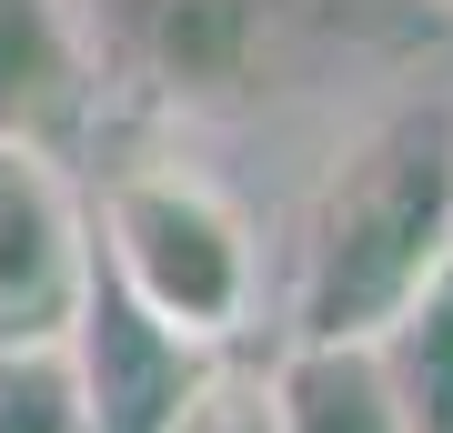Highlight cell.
<instances>
[{"label": "cell", "mask_w": 453, "mask_h": 433, "mask_svg": "<svg viewBox=\"0 0 453 433\" xmlns=\"http://www.w3.org/2000/svg\"><path fill=\"white\" fill-rule=\"evenodd\" d=\"M453 273V101H383L323 161L292 232L282 343H372Z\"/></svg>", "instance_id": "1"}, {"label": "cell", "mask_w": 453, "mask_h": 433, "mask_svg": "<svg viewBox=\"0 0 453 433\" xmlns=\"http://www.w3.org/2000/svg\"><path fill=\"white\" fill-rule=\"evenodd\" d=\"M434 0H101V31L172 112H262L312 50L413 41Z\"/></svg>", "instance_id": "2"}, {"label": "cell", "mask_w": 453, "mask_h": 433, "mask_svg": "<svg viewBox=\"0 0 453 433\" xmlns=\"http://www.w3.org/2000/svg\"><path fill=\"white\" fill-rule=\"evenodd\" d=\"M91 252L121 273V292L142 313H162L202 353H232L252 333V303H262L252 212L211 172H192V161H121L101 182Z\"/></svg>", "instance_id": "3"}, {"label": "cell", "mask_w": 453, "mask_h": 433, "mask_svg": "<svg viewBox=\"0 0 453 433\" xmlns=\"http://www.w3.org/2000/svg\"><path fill=\"white\" fill-rule=\"evenodd\" d=\"M61 353H71V383H81V433H172V414L211 373L202 343H181L162 313H142L101 252H91L81 303H71Z\"/></svg>", "instance_id": "4"}, {"label": "cell", "mask_w": 453, "mask_h": 433, "mask_svg": "<svg viewBox=\"0 0 453 433\" xmlns=\"http://www.w3.org/2000/svg\"><path fill=\"white\" fill-rule=\"evenodd\" d=\"M91 282V212L71 172L31 142H0V353L61 343Z\"/></svg>", "instance_id": "5"}, {"label": "cell", "mask_w": 453, "mask_h": 433, "mask_svg": "<svg viewBox=\"0 0 453 433\" xmlns=\"http://www.w3.org/2000/svg\"><path fill=\"white\" fill-rule=\"evenodd\" d=\"M101 121V41L71 0H0V142L71 161Z\"/></svg>", "instance_id": "6"}, {"label": "cell", "mask_w": 453, "mask_h": 433, "mask_svg": "<svg viewBox=\"0 0 453 433\" xmlns=\"http://www.w3.org/2000/svg\"><path fill=\"white\" fill-rule=\"evenodd\" d=\"M273 383V423L282 433H403L372 343H282L262 363Z\"/></svg>", "instance_id": "7"}, {"label": "cell", "mask_w": 453, "mask_h": 433, "mask_svg": "<svg viewBox=\"0 0 453 433\" xmlns=\"http://www.w3.org/2000/svg\"><path fill=\"white\" fill-rule=\"evenodd\" d=\"M372 353H383V383H393L403 433H453V273L423 292L403 322H383Z\"/></svg>", "instance_id": "8"}, {"label": "cell", "mask_w": 453, "mask_h": 433, "mask_svg": "<svg viewBox=\"0 0 453 433\" xmlns=\"http://www.w3.org/2000/svg\"><path fill=\"white\" fill-rule=\"evenodd\" d=\"M0 433H81V383H71L61 343L0 353Z\"/></svg>", "instance_id": "9"}, {"label": "cell", "mask_w": 453, "mask_h": 433, "mask_svg": "<svg viewBox=\"0 0 453 433\" xmlns=\"http://www.w3.org/2000/svg\"><path fill=\"white\" fill-rule=\"evenodd\" d=\"M172 433H282V423H273V383H262V363L211 353V373L192 383V403L172 414Z\"/></svg>", "instance_id": "10"}]
</instances>
